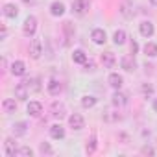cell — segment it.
Here are the masks:
<instances>
[{
	"label": "cell",
	"mask_w": 157,
	"mask_h": 157,
	"mask_svg": "<svg viewBox=\"0 0 157 157\" xmlns=\"http://www.w3.org/2000/svg\"><path fill=\"white\" fill-rule=\"evenodd\" d=\"M22 32L26 37H33L35 32H37V19L33 15H28L26 21H24V26H22Z\"/></svg>",
	"instance_id": "cell-1"
},
{
	"label": "cell",
	"mask_w": 157,
	"mask_h": 157,
	"mask_svg": "<svg viewBox=\"0 0 157 157\" xmlns=\"http://www.w3.org/2000/svg\"><path fill=\"white\" fill-rule=\"evenodd\" d=\"M68 126H70L72 129H76V131H80V129L85 128V118H83L80 113H72V115L68 117Z\"/></svg>",
	"instance_id": "cell-2"
},
{
	"label": "cell",
	"mask_w": 157,
	"mask_h": 157,
	"mask_svg": "<svg viewBox=\"0 0 157 157\" xmlns=\"http://www.w3.org/2000/svg\"><path fill=\"white\" fill-rule=\"evenodd\" d=\"M87 10H89V2H87V0H74V2H72V13H76V15L83 17L87 13Z\"/></svg>",
	"instance_id": "cell-3"
},
{
	"label": "cell",
	"mask_w": 157,
	"mask_h": 157,
	"mask_svg": "<svg viewBox=\"0 0 157 157\" xmlns=\"http://www.w3.org/2000/svg\"><path fill=\"white\" fill-rule=\"evenodd\" d=\"M139 32H140V35H142V37L150 39V37L153 35V32H155L153 22H151V21H142V22L139 24Z\"/></svg>",
	"instance_id": "cell-4"
},
{
	"label": "cell",
	"mask_w": 157,
	"mask_h": 157,
	"mask_svg": "<svg viewBox=\"0 0 157 157\" xmlns=\"http://www.w3.org/2000/svg\"><path fill=\"white\" fill-rule=\"evenodd\" d=\"M30 57L32 59H39L41 57V54H43V43L39 41V39H33L32 43H30Z\"/></svg>",
	"instance_id": "cell-5"
},
{
	"label": "cell",
	"mask_w": 157,
	"mask_h": 157,
	"mask_svg": "<svg viewBox=\"0 0 157 157\" xmlns=\"http://www.w3.org/2000/svg\"><path fill=\"white\" fill-rule=\"evenodd\" d=\"M46 89H48V93H50L52 96H59V93L63 91V85H61V82H59V80L52 78V80L46 83Z\"/></svg>",
	"instance_id": "cell-6"
},
{
	"label": "cell",
	"mask_w": 157,
	"mask_h": 157,
	"mask_svg": "<svg viewBox=\"0 0 157 157\" xmlns=\"http://www.w3.org/2000/svg\"><path fill=\"white\" fill-rule=\"evenodd\" d=\"M120 65H122V68H124L126 72H133V70L137 68V63H135V57H133V56H124V57L120 59Z\"/></svg>",
	"instance_id": "cell-7"
},
{
	"label": "cell",
	"mask_w": 157,
	"mask_h": 157,
	"mask_svg": "<svg viewBox=\"0 0 157 157\" xmlns=\"http://www.w3.org/2000/svg\"><path fill=\"white\" fill-rule=\"evenodd\" d=\"M17 150H19V148H17V142H15L11 137L4 140V151H6L8 157H15V155H17Z\"/></svg>",
	"instance_id": "cell-8"
},
{
	"label": "cell",
	"mask_w": 157,
	"mask_h": 157,
	"mask_svg": "<svg viewBox=\"0 0 157 157\" xmlns=\"http://www.w3.org/2000/svg\"><path fill=\"white\" fill-rule=\"evenodd\" d=\"M91 39H93L96 44H104V43L107 41V35H105V32H104L102 28H94L93 33H91Z\"/></svg>",
	"instance_id": "cell-9"
},
{
	"label": "cell",
	"mask_w": 157,
	"mask_h": 157,
	"mask_svg": "<svg viewBox=\"0 0 157 157\" xmlns=\"http://www.w3.org/2000/svg\"><path fill=\"white\" fill-rule=\"evenodd\" d=\"M113 105H117V107H122V105H126L128 104V94L126 93H120V89H117V93L113 94Z\"/></svg>",
	"instance_id": "cell-10"
},
{
	"label": "cell",
	"mask_w": 157,
	"mask_h": 157,
	"mask_svg": "<svg viewBox=\"0 0 157 157\" xmlns=\"http://www.w3.org/2000/svg\"><path fill=\"white\" fill-rule=\"evenodd\" d=\"M2 13H4L8 19H15V17L19 15V8H17L15 4L8 2V4H4V8H2Z\"/></svg>",
	"instance_id": "cell-11"
},
{
	"label": "cell",
	"mask_w": 157,
	"mask_h": 157,
	"mask_svg": "<svg viewBox=\"0 0 157 157\" xmlns=\"http://www.w3.org/2000/svg\"><path fill=\"white\" fill-rule=\"evenodd\" d=\"M26 111H28L30 117H39L43 113V104L41 102H30L28 107H26Z\"/></svg>",
	"instance_id": "cell-12"
},
{
	"label": "cell",
	"mask_w": 157,
	"mask_h": 157,
	"mask_svg": "<svg viewBox=\"0 0 157 157\" xmlns=\"http://www.w3.org/2000/svg\"><path fill=\"white\" fill-rule=\"evenodd\" d=\"M109 85L113 87V89H120L122 85H124V78L120 76V74H117V72H113V74H109Z\"/></svg>",
	"instance_id": "cell-13"
},
{
	"label": "cell",
	"mask_w": 157,
	"mask_h": 157,
	"mask_svg": "<svg viewBox=\"0 0 157 157\" xmlns=\"http://www.w3.org/2000/svg\"><path fill=\"white\" fill-rule=\"evenodd\" d=\"M50 13H52V17H61V15L65 13V4L59 2V0L52 2V4H50Z\"/></svg>",
	"instance_id": "cell-14"
},
{
	"label": "cell",
	"mask_w": 157,
	"mask_h": 157,
	"mask_svg": "<svg viewBox=\"0 0 157 157\" xmlns=\"http://www.w3.org/2000/svg\"><path fill=\"white\" fill-rule=\"evenodd\" d=\"M102 63H104L105 68H113L115 63H117L115 54H113V52H104V54H102Z\"/></svg>",
	"instance_id": "cell-15"
},
{
	"label": "cell",
	"mask_w": 157,
	"mask_h": 157,
	"mask_svg": "<svg viewBox=\"0 0 157 157\" xmlns=\"http://www.w3.org/2000/svg\"><path fill=\"white\" fill-rule=\"evenodd\" d=\"M26 72V63L24 61H13L11 63V74L13 76H24Z\"/></svg>",
	"instance_id": "cell-16"
},
{
	"label": "cell",
	"mask_w": 157,
	"mask_h": 157,
	"mask_svg": "<svg viewBox=\"0 0 157 157\" xmlns=\"http://www.w3.org/2000/svg\"><path fill=\"white\" fill-rule=\"evenodd\" d=\"M28 93H30V89L24 85V83H19L17 87H15V98L17 100H28Z\"/></svg>",
	"instance_id": "cell-17"
},
{
	"label": "cell",
	"mask_w": 157,
	"mask_h": 157,
	"mask_svg": "<svg viewBox=\"0 0 157 157\" xmlns=\"http://www.w3.org/2000/svg\"><path fill=\"white\" fill-rule=\"evenodd\" d=\"M50 137L56 139V140L63 139V137H65V129H63V126H61V124H54V126H50Z\"/></svg>",
	"instance_id": "cell-18"
},
{
	"label": "cell",
	"mask_w": 157,
	"mask_h": 157,
	"mask_svg": "<svg viewBox=\"0 0 157 157\" xmlns=\"http://www.w3.org/2000/svg\"><path fill=\"white\" fill-rule=\"evenodd\" d=\"M2 109H4V113L11 115V113L17 111V102H15L13 98H6V100L2 102Z\"/></svg>",
	"instance_id": "cell-19"
},
{
	"label": "cell",
	"mask_w": 157,
	"mask_h": 157,
	"mask_svg": "<svg viewBox=\"0 0 157 157\" xmlns=\"http://www.w3.org/2000/svg\"><path fill=\"white\" fill-rule=\"evenodd\" d=\"M72 61H74V63H80V65H85V63H87V54H85L83 50L78 48V50L72 52Z\"/></svg>",
	"instance_id": "cell-20"
},
{
	"label": "cell",
	"mask_w": 157,
	"mask_h": 157,
	"mask_svg": "<svg viewBox=\"0 0 157 157\" xmlns=\"http://www.w3.org/2000/svg\"><path fill=\"white\" fill-rule=\"evenodd\" d=\"M28 133V124L26 122H17V124H13V135L15 137H22V135H26Z\"/></svg>",
	"instance_id": "cell-21"
},
{
	"label": "cell",
	"mask_w": 157,
	"mask_h": 157,
	"mask_svg": "<svg viewBox=\"0 0 157 157\" xmlns=\"http://www.w3.org/2000/svg\"><path fill=\"white\" fill-rule=\"evenodd\" d=\"M142 50H144V54H146L148 57H157V44H155V43L148 41V43L142 46Z\"/></svg>",
	"instance_id": "cell-22"
},
{
	"label": "cell",
	"mask_w": 157,
	"mask_h": 157,
	"mask_svg": "<svg viewBox=\"0 0 157 157\" xmlns=\"http://www.w3.org/2000/svg\"><path fill=\"white\" fill-rule=\"evenodd\" d=\"M22 83H24V85H26V87H28L30 91H33V93L41 89V83H39V78H30V80H24Z\"/></svg>",
	"instance_id": "cell-23"
},
{
	"label": "cell",
	"mask_w": 157,
	"mask_h": 157,
	"mask_svg": "<svg viewBox=\"0 0 157 157\" xmlns=\"http://www.w3.org/2000/svg\"><path fill=\"white\" fill-rule=\"evenodd\" d=\"M96 98L94 96H91V94H85V96H82V105L85 107V109H91V107H94L96 105Z\"/></svg>",
	"instance_id": "cell-24"
},
{
	"label": "cell",
	"mask_w": 157,
	"mask_h": 157,
	"mask_svg": "<svg viewBox=\"0 0 157 157\" xmlns=\"http://www.w3.org/2000/svg\"><path fill=\"white\" fill-rule=\"evenodd\" d=\"M126 39H128V35H126L124 30H117V32L113 33V41H115V44H124Z\"/></svg>",
	"instance_id": "cell-25"
},
{
	"label": "cell",
	"mask_w": 157,
	"mask_h": 157,
	"mask_svg": "<svg viewBox=\"0 0 157 157\" xmlns=\"http://www.w3.org/2000/svg\"><path fill=\"white\" fill-rule=\"evenodd\" d=\"M52 115L56 117V118H63V115H65V107H63V104H59V102H54V105H52Z\"/></svg>",
	"instance_id": "cell-26"
},
{
	"label": "cell",
	"mask_w": 157,
	"mask_h": 157,
	"mask_svg": "<svg viewBox=\"0 0 157 157\" xmlns=\"http://www.w3.org/2000/svg\"><path fill=\"white\" fill-rule=\"evenodd\" d=\"M17 155H19V157H32V155H33V150H32L30 146H22V148L17 150Z\"/></svg>",
	"instance_id": "cell-27"
},
{
	"label": "cell",
	"mask_w": 157,
	"mask_h": 157,
	"mask_svg": "<svg viewBox=\"0 0 157 157\" xmlns=\"http://www.w3.org/2000/svg\"><path fill=\"white\" fill-rule=\"evenodd\" d=\"M94 150H96V137L93 135L89 140H87V146H85V151L87 153H94Z\"/></svg>",
	"instance_id": "cell-28"
},
{
	"label": "cell",
	"mask_w": 157,
	"mask_h": 157,
	"mask_svg": "<svg viewBox=\"0 0 157 157\" xmlns=\"http://www.w3.org/2000/svg\"><path fill=\"white\" fill-rule=\"evenodd\" d=\"M39 151H41L43 155H52V153H54V150H52V146H50L48 142H41V146H39Z\"/></svg>",
	"instance_id": "cell-29"
},
{
	"label": "cell",
	"mask_w": 157,
	"mask_h": 157,
	"mask_svg": "<svg viewBox=\"0 0 157 157\" xmlns=\"http://www.w3.org/2000/svg\"><path fill=\"white\" fill-rule=\"evenodd\" d=\"M140 91H142V94H144V96H151V94H153V87H151L150 83H142Z\"/></svg>",
	"instance_id": "cell-30"
},
{
	"label": "cell",
	"mask_w": 157,
	"mask_h": 157,
	"mask_svg": "<svg viewBox=\"0 0 157 157\" xmlns=\"http://www.w3.org/2000/svg\"><path fill=\"white\" fill-rule=\"evenodd\" d=\"M140 153H142V155H155V150H153L151 146H148V144H146V146H142V148H140Z\"/></svg>",
	"instance_id": "cell-31"
},
{
	"label": "cell",
	"mask_w": 157,
	"mask_h": 157,
	"mask_svg": "<svg viewBox=\"0 0 157 157\" xmlns=\"http://www.w3.org/2000/svg\"><path fill=\"white\" fill-rule=\"evenodd\" d=\"M118 140H122V142L126 144V142H129V135H126V133H118Z\"/></svg>",
	"instance_id": "cell-32"
},
{
	"label": "cell",
	"mask_w": 157,
	"mask_h": 157,
	"mask_svg": "<svg viewBox=\"0 0 157 157\" xmlns=\"http://www.w3.org/2000/svg\"><path fill=\"white\" fill-rule=\"evenodd\" d=\"M139 52V44H137V41H131V54L135 56Z\"/></svg>",
	"instance_id": "cell-33"
},
{
	"label": "cell",
	"mask_w": 157,
	"mask_h": 157,
	"mask_svg": "<svg viewBox=\"0 0 157 157\" xmlns=\"http://www.w3.org/2000/svg\"><path fill=\"white\" fill-rule=\"evenodd\" d=\"M83 67H85V70H87V72H89V70H91V72L94 70V63H93V61H87Z\"/></svg>",
	"instance_id": "cell-34"
},
{
	"label": "cell",
	"mask_w": 157,
	"mask_h": 157,
	"mask_svg": "<svg viewBox=\"0 0 157 157\" xmlns=\"http://www.w3.org/2000/svg\"><path fill=\"white\" fill-rule=\"evenodd\" d=\"M8 37V30H6V26H2V35H0V39H6Z\"/></svg>",
	"instance_id": "cell-35"
},
{
	"label": "cell",
	"mask_w": 157,
	"mask_h": 157,
	"mask_svg": "<svg viewBox=\"0 0 157 157\" xmlns=\"http://www.w3.org/2000/svg\"><path fill=\"white\" fill-rule=\"evenodd\" d=\"M153 111L157 113V100H153Z\"/></svg>",
	"instance_id": "cell-36"
},
{
	"label": "cell",
	"mask_w": 157,
	"mask_h": 157,
	"mask_svg": "<svg viewBox=\"0 0 157 157\" xmlns=\"http://www.w3.org/2000/svg\"><path fill=\"white\" fill-rule=\"evenodd\" d=\"M150 4L151 6H157V0H150Z\"/></svg>",
	"instance_id": "cell-37"
}]
</instances>
